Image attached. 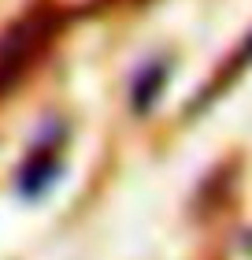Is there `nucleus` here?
I'll list each match as a JSON object with an SVG mask.
<instances>
[{"label":"nucleus","mask_w":252,"mask_h":260,"mask_svg":"<svg viewBox=\"0 0 252 260\" xmlns=\"http://www.w3.org/2000/svg\"><path fill=\"white\" fill-rule=\"evenodd\" d=\"M56 179V164L52 160H33L26 171H22V179H19V190L26 193V197H38L45 186H49Z\"/></svg>","instance_id":"obj_1"}]
</instances>
